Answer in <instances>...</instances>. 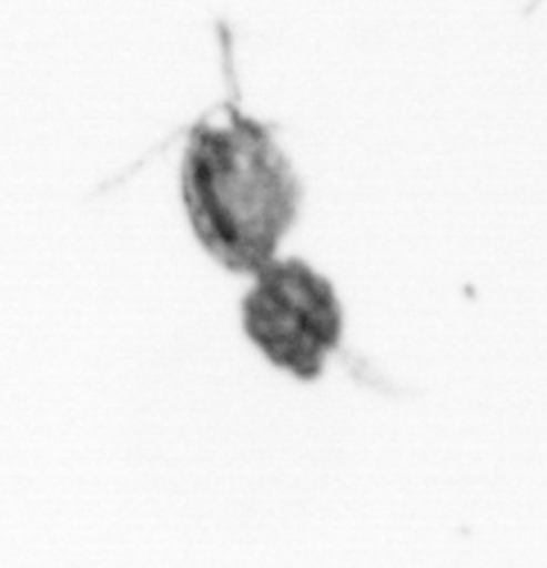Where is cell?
Segmentation results:
<instances>
[{
	"label": "cell",
	"instance_id": "obj_1",
	"mask_svg": "<svg viewBox=\"0 0 547 568\" xmlns=\"http://www.w3.org/2000/svg\"><path fill=\"white\" fill-rule=\"evenodd\" d=\"M181 192L201 245L233 272L274 258L300 209V179L270 129L231 103L192 126Z\"/></svg>",
	"mask_w": 547,
	"mask_h": 568
},
{
	"label": "cell",
	"instance_id": "obj_2",
	"mask_svg": "<svg viewBox=\"0 0 547 568\" xmlns=\"http://www.w3.org/2000/svg\"><path fill=\"white\" fill-rule=\"evenodd\" d=\"M246 336L278 368L315 379L338 347L343 308L328 278L302 258L270 261L242 300Z\"/></svg>",
	"mask_w": 547,
	"mask_h": 568
}]
</instances>
